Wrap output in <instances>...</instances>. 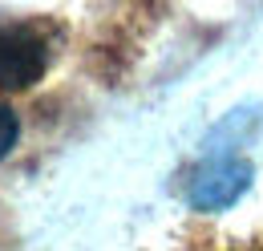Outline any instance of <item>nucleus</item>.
Returning a JSON list of instances; mask_svg holds the SVG:
<instances>
[{"instance_id":"1","label":"nucleus","mask_w":263,"mask_h":251,"mask_svg":"<svg viewBox=\"0 0 263 251\" xmlns=\"http://www.w3.org/2000/svg\"><path fill=\"white\" fill-rule=\"evenodd\" d=\"M49 69V41L33 25L0 29V94L33 89Z\"/></svg>"},{"instance_id":"2","label":"nucleus","mask_w":263,"mask_h":251,"mask_svg":"<svg viewBox=\"0 0 263 251\" xmlns=\"http://www.w3.org/2000/svg\"><path fill=\"white\" fill-rule=\"evenodd\" d=\"M251 183V166L247 158H223V162H206L195 174V183L186 190L195 211H223L231 207Z\"/></svg>"},{"instance_id":"3","label":"nucleus","mask_w":263,"mask_h":251,"mask_svg":"<svg viewBox=\"0 0 263 251\" xmlns=\"http://www.w3.org/2000/svg\"><path fill=\"white\" fill-rule=\"evenodd\" d=\"M16 138H21V122H16V114H12L8 105H0V158H8V150L16 146Z\"/></svg>"}]
</instances>
